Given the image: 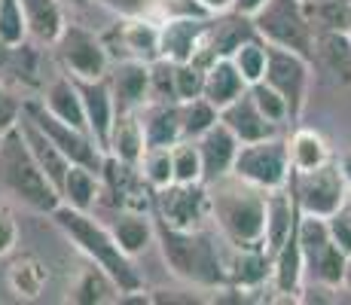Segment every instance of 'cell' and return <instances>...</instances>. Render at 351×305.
Returning a JSON list of instances; mask_svg holds the SVG:
<instances>
[{
    "mask_svg": "<svg viewBox=\"0 0 351 305\" xmlns=\"http://www.w3.org/2000/svg\"><path fill=\"white\" fill-rule=\"evenodd\" d=\"M220 119L232 128V134L241 141V144H254V141H266V138H275V134H278V125L256 107L251 89L241 95V98H235L229 107H223V110H220Z\"/></svg>",
    "mask_w": 351,
    "mask_h": 305,
    "instance_id": "obj_17",
    "label": "cell"
},
{
    "mask_svg": "<svg viewBox=\"0 0 351 305\" xmlns=\"http://www.w3.org/2000/svg\"><path fill=\"white\" fill-rule=\"evenodd\" d=\"M346 211L351 214V186H348V199H346Z\"/></svg>",
    "mask_w": 351,
    "mask_h": 305,
    "instance_id": "obj_49",
    "label": "cell"
},
{
    "mask_svg": "<svg viewBox=\"0 0 351 305\" xmlns=\"http://www.w3.org/2000/svg\"><path fill=\"white\" fill-rule=\"evenodd\" d=\"M56 49H58V58H62L64 73H71L77 80H104L113 64L104 37L73 22H67Z\"/></svg>",
    "mask_w": 351,
    "mask_h": 305,
    "instance_id": "obj_8",
    "label": "cell"
},
{
    "mask_svg": "<svg viewBox=\"0 0 351 305\" xmlns=\"http://www.w3.org/2000/svg\"><path fill=\"white\" fill-rule=\"evenodd\" d=\"M67 300L77 305H104V302H123V290L119 284L113 281L110 275L104 272L101 266L92 263L89 269H83L77 278V284L71 287Z\"/></svg>",
    "mask_w": 351,
    "mask_h": 305,
    "instance_id": "obj_28",
    "label": "cell"
},
{
    "mask_svg": "<svg viewBox=\"0 0 351 305\" xmlns=\"http://www.w3.org/2000/svg\"><path fill=\"white\" fill-rule=\"evenodd\" d=\"M251 86H247V80L241 77V71L235 67L232 58H214L211 64H208V73H205V98L211 101L217 110H223L229 107L235 98H241Z\"/></svg>",
    "mask_w": 351,
    "mask_h": 305,
    "instance_id": "obj_24",
    "label": "cell"
},
{
    "mask_svg": "<svg viewBox=\"0 0 351 305\" xmlns=\"http://www.w3.org/2000/svg\"><path fill=\"white\" fill-rule=\"evenodd\" d=\"M229 284L241 290H254L263 281H272V254L266 247H232L226 256Z\"/></svg>",
    "mask_w": 351,
    "mask_h": 305,
    "instance_id": "obj_20",
    "label": "cell"
},
{
    "mask_svg": "<svg viewBox=\"0 0 351 305\" xmlns=\"http://www.w3.org/2000/svg\"><path fill=\"white\" fill-rule=\"evenodd\" d=\"M107 153L117 156V159H123V162H132V165L141 162V156L147 153V132H144L141 110H117Z\"/></svg>",
    "mask_w": 351,
    "mask_h": 305,
    "instance_id": "obj_22",
    "label": "cell"
},
{
    "mask_svg": "<svg viewBox=\"0 0 351 305\" xmlns=\"http://www.w3.org/2000/svg\"><path fill=\"white\" fill-rule=\"evenodd\" d=\"M6 281H10V290L19 300H37L46 290V284H49V269H46V263L40 256L22 254L10 263Z\"/></svg>",
    "mask_w": 351,
    "mask_h": 305,
    "instance_id": "obj_29",
    "label": "cell"
},
{
    "mask_svg": "<svg viewBox=\"0 0 351 305\" xmlns=\"http://www.w3.org/2000/svg\"><path fill=\"white\" fill-rule=\"evenodd\" d=\"M107 83L117 98V110H141L150 101V61H113Z\"/></svg>",
    "mask_w": 351,
    "mask_h": 305,
    "instance_id": "obj_13",
    "label": "cell"
},
{
    "mask_svg": "<svg viewBox=\"0 0 351 305\" xmlns=\"http://www.w3.org/2000/svg\"><path fill=\"white\" fill-rule=\"evenodd\" d=\"M202 153V165H205V183L223 178V174H232L235 165V156H239L241 141L232 134V128L226 125L223 119L217 125H211L202 138H195Z\"/></svg>",
    "mask_w": 351,
    "mask_h": 305,
    "instance_id": "obj_16",
    "label": "cell"
},
{
    "mask_svg": "<svg viewBox=\"0 0 351 305\" xmlns=\"http://www.w3.org/2000/svg\"><path fill=\"white\" fill-rule=\"evenodd\" d=\"M40 101L46 104V110L52 117H58L67 125H77L89 132V122H86V107H83V95H80V86L71 73H62V77L49 80L43 86V95Z\"/></svg>",
    "mask_w": 351,
    "mask_h": 305,
    "instance_id": "obj_19",
    "label": "cell"
},
{
    "mask_svg": "<svg viewBox=\"0 0 351 305\" xmlns=\"http://www.w3.org/2000/svg\"><path fill=\"white\" fill-rule=\"evenodd\" d=\"M336 162H339L342 174H346V180H348V186H351V150H342L339 156H336Z\"/></svg>",
    "mask_w": 351,
    "mask_h": 305,
    "instance_id": "obj_47",
    "label": "cell"
},
{
    "mask_svg": "<svg viewBox=\"0 0 351 305\" xmlns=\"http://www.w3.org/2000/svg\"><path fill=\"white\" fill-rule=\"evenodd\" d=\"M156 241L168 272L180 281L202 290H217L229 284L226 256L220 250L217 235L208 226L202 229H174L168 223H156Z\"/></svg>",
    "mask_w": 351,
    "mask_h": 305,
    "instance_id": "obj_2",
    "label": "cell"
},
{
    "mask_svg": "<svg viewBox=\"0 0 351 305\" xmlns=\"http://www.w3.org/2000/svg\"><path fill=\"white\" fill-rule=\"evenodd\" d=\"M269 0H235V6H232V12H239V16H247V19H254L256 12L266 6Z\"/></svg>",
    "mask_w": 351,
    "mask_h": 305,
    "instance_id": "obj_45",
    "label": "cell"
},
{
    "mask_svg": "<svg viewBox=\"0 0 351 305\" xmlns=\"http://www.w3.org/2000/svg\"><path fill=\"white\" fill-rule=\"evenodd\" d=\"M104 10L117 12L119 19H141V16H156V0H95Z\"/></svg>",
    "mask_w": 351,
    "mask_h": 305,
    "instance_id": "obj_41",
    "label": "cell"
},
{
    "mask_svg": "<svg viewBox=\"0 0 351 305\" xmlns=\"http://www.w3.org/2000/svg\"><path fill=\"white\" fill-rule=\"evenodd\" d=\"M229 58L235 61V67H239L241 77L247 80V86H256V83H263V80H266V67H269V43L260 37V34L247 37L245 43H241Z\"/></svg>",
    "mask_w": 351,
    "mask_h": 305,
    "instance_id": "obj_33",
    "label": "cell"
},
{
    "mask_svg": "<svg viewBox=\"0 0 351 305\" xmlns=\"http://www.w3.org/2000/svg\"><path fill=\"white\" fill-rule=\"evenodd\" d=\"M202 6H205L211 16H223V12H232V6H235V0H199Z\"/></svg>",
    "mask_w": 351,
    "mask_h": 305,
    "instance_id": "obj_46",
    "label": "cell"
},
{
    "mask_svg": "<svg viewBox=\"0 0 351 305\" xmlns=\"http://www.w3.org/2000/svg\"><path fill=\"white\" fill-rule=\"evenodd\" d=\"M113 61H156L162 58V28L153 16L119 19L107 34H101Z\"/></svg>",
    "mask_w": 351,
    "mask_h": 305,
    "instance_id": "obj_12",
    "label": "cell"
},
{
    "mask_svg": "<svg viewBox=\"0 0 351 305\" xmlns=\"http://www.w3.org/2000/svg\"><path fill=\"white\" fill-rule=\"evenodd\" d=\"M19 244V223L6 205H0V256L12 254Z\"/></svg>",
    "mask_w": 351,
    "mask_h": 305,
    "instance_id": "obj_43",
    "label": "cell"
},
{
    "mask_svg": "<svg viewBox=\"0 0 351 305\" xmlns=\"http://www.w3.org/2000/svg\"><path fill=\"white\" fill-rule=\"evenodd\" d=\"M22 10L31 40H37L43 46H56L62 31L67 28L62 0H22Z\"/></svg>",
    "mask_w": 351,
    "mask_h": 305,
    "instance_id": "obj_26",
    "label": "cell"
},
{
    "mask_svg": "<svg viewBox=\"0 0 351 305\" xmlns=\"http://www.w3.org/2000/svg\"><path fill=\"white\" fill-rule=\"evenodd\" d=\"M174 156V183H205V165L195 141H178L171 147Z\"/></svg>",
    "mask_w": 351,
    "mask_h": 305,
    "instance_id": "obj_36",
    "label": "cell"
},
{
    "mask_svg": "<svg viewBox=\"0 0 351 305\" xmlns=\"http://www.w3.org/2000/svg\"><path fill=\"white\" fill-rule=\"evenodd\" d=\"M49 217L67 239L77 244L80 254L89 256V263L101 266L119 284L123 296H132V293H141V290H144V278H141L138 269L132 266V256H128L125 250L119 247V241L113 239L110 226H101L89 211H77V208L64 205V202Z\"/></svg>",
    "mask_w": 351,
    "mask_h": 305,
    "instance_id": "obj_3",
    "label": "cell"
},
{
    "mask_svg": "<svg viewBox=\"0 0 351 305\" xmlns=\"http://www.w3.org/2000/svg\"><path fill=\"white\" fill-rule=\"evenodd\" d=\"M144 180L150 183L153 189H165L174 183V156L171 147H147V153L141 156L138 162Z\"/></svg>",
    "mask_w": 351,
    "mask_h": 305,
    "instance_id": "obj_35",
    "label": "cell"
},
{
    "mask_svg": "<svg viewBox=\"0 0 351 305\" xmlns=\"http://www.w3.org/2000/svg\"><path fill=\"white\" fill-rule=\"evenodd\" d=\"M287 150H290L293 174L315 171V168L327 165V162L333 159V156H330L327 141H324L315 128H293V134L287 138Z\"/></svg>",
    "mask_w": 351,
    "mask_h": 305,
    "instance_id": "obj_30",
    "label": "cell"
},
{
    "mask_svg": "<svg viewBox=\"0 0 351 305\" xmlns=\"http://www.w3.org/2000/svg\"><path fill=\"white\" fill-rule=\"evenodd\" d=\"M28 22H25L22 0H0V40L6 46H22L28 43Z\"/></svg>",
    "mask_w": 351,
    "mask_h": 305,
    "instance_id": "obj_37",
    "label": "cell"
},
{
    "mask_svg": "<svg viewBox=\"0 0 351 305\" xmlns=\"http://www.w3.org/2000/svg\"><path fill=\"white\" fill-rule=\"evenodd\" d=\"M290 186H293V195L300 202V211L315 217H333L336 211L346 208L348 199V180L336 159H330L327 165L315 168V171L293 174Z\"/></svg>",
    "mask_w": 351,
    "mask_h": 305,
    "instance_id": "obj_7",
    "label": "cell"
},
{
    "mask_svg": "<svg viewBox=\"0 0 351 305\" xmlns=\"http://www.w3.org/2000/svg\"><path fill=\"white\" fill-rule=\"evenodd\" d=\"M315 58L336 80V86H351V31H318Z\"/></svg>",
    "mask_w": 351,
    "mask_h": 305,
    "instance_id": "obj_23",
    "label": "cell"
},
{
    "mask_svg": "<svg viewBox=\"0 0 351 305\" xmlns=\"http://www.w3.org/2000/svg\"><path fill=\"white\" fill-rule=\"evenodd\" d=\"M0 138H3V132H0Z\"/></svg>",
    "mask_w": 351,
    "mask_h": 305,
    "instance_id": "obj_52",
    "label": "cell"
},
{
    "mask_svg": "<svg viewBox=\"0 0 351 305\" xmlns=\"http://www.w3.org/2000/svg\"><path fill=\"white\" fill-rule=\"evenodd\" d=\"M77 80V77H73ZM80 95H83V107H86V122H89L92 138L101 144V150L107 153L110 144V128L117 119V98L110 92V83L104 80H77Z\"/></svg>",
    "mask_w": 351,
    "mask_h": 305,
    "instance_id": "obj_15",
    "label": "cell"
},
{
    "mask_svg": "<svg viewBox=\"0 0 351 305\" xmlns=\"http://www.w3.org/2000/svg\"><path fill=\"white\" fill-rule=\"evenodd\" d=\"M232 174H239L241 180L254 183L260 189H281L287 186L293 178V165H290V150L287 141H281L278 134L266 141H254V144H241L239 156H235Z\"/></svg>",
    "mask_w": 351,
    "mask_h": 305,
    "instance_id": "obj_6",
    "label": "cell"
},
{
    "mask_svg": "<svg viewBox=\"0 0 351 305\" xmlns=\"http://www.w3.org/2000/svg\"><path fill=\"white\" fill-rule=\"evenodd\" d=\"M150 101H178L174 61H168V58L150 61ZM150 101H147V104H150Z\"/></svg>",
    "mask_w": 351,
    "mask_h": 305,
    "instance_id": "obj_39",
    "label": "cell"
},
{
    "mask_svg": "<svg viewBox=\"0 0 351 305\" xmlns=\"http://www.w3.org/2000/svg\"><path fill=\"white\" fill-rule=\"evenodd\" d=\"M67 3H73V6H86L89 0H67Z\"/></svg>",
    "mask_w": 351,
    "mask_h": 305,
    "instance_id": "obj_50",
    "label": "cell"
},
{
    "mask_svg": "<svg viewBox=\"0 0 351 305\" xmlns=\"http://www.w3.org/2000/svg\"><path fill=\"white\" fill-rule=\"evenodd\" d=\"M22 113L28 119L37 122V125L43 128V132L49 134V138L56 141L58 147H62V153L73 162V165H86V168H92V171L101 174L107 153L101 150V144L92 138V132H86V128H77V125H67V122H62L58 117H52L40 98L37 101H25Z\"/></svg>",
    "mask_w": 351,
    "mask_h": 305,
    "instance_id": "obj_9",
    "label": "cell"
},
{
    "mask_svg": "<svg viewBox=\"0 0 351 305\" xmlns=\"http://www.w3.org/2000/svg\"><path fill=\"white\" fill-rule=\"evenodd\" d=\"M254 31L269 46H285L315 61V25L302 0H269L251 19Z\"/></svg>",
    "mask_w": 351,
    "mask_h": 305,
    "instance_id": "obj_5",
    "label": "cell"
},
{
    "mask_svg": "<svg viewBox=\"0 0 351 305\" xmlns=\"http://www.w3.org/2000/svg\"><path fill=\"white\" fill-rule=\"evenodd\" d=\"M327 226H330V239L339 244L346 254H351V214L342 208L333 217H327Z\"/></svg>",
    "mask_w": 351,
    "mask_h": 305,
    "instance_id": "obj_44",
    "label": "cell"
},
{
    "mask_svg": "<svg viewBox=\"0 0 351 305\" xmlns=\"http://www.w3.org/2000/svg\"><path fill=\"white\" fill-rule=\"evenodd\" d=\"M302 278H306V256H302L300 239H290L278 254L272 256V287L281 296H300L302 293Z\"/></svg>",
    "mask_w": 351,
    "mask_h": 305,
    "instance_id": "obj_27",
    "label": "cell"
},
{
    "mask_svg": "<svg viewBox=\"0 0 351 305\" xmlns=\"http://www.w3.org/2000/svg\"><path fill=\"white\" fill-rule=\"evenodd\" d=\"M208 195L220 239L232 247H266V189L223 174L208 183Z\"/></svg>",
    "mask_w": 351,
    "mask_h": 305,
    "instance_id": "obj_1",
    "label": "cell"
},
{
    "mask_svg": "<svg viewBox=\"0 0 351 305\" xmlns=\"http://www.w3.org/2000/svg\"><path fill=\"white\" fill-rule=\"evenodd\" d=\"M342 290L351 293V254H348V263H346V278H342Z\"/></svg>",
    "mask_w": 351,
    "mask_h": 305,
    "instance_id": "obj_48",
    "label": "cell"
},
{
    "mask_svg": "<svg viewBox=\"0 0 351 305\" xmlns=\"http://www.w3.org/2000/svg\"><path fill=\"white\" fill-rule=\"evenodd\" d=\"M205 73H208V64H205V61H199V58L174 64V80H178V101L202 98V92H205Z\"/></svg>",
    "mask_w": 351,
    "mask_h": 305,
    "instance_id": "obj_38",
    "label": "cell"
},
{
    "mask_svg": "<svg viewBox=\"0 0 351 305\" xmlns=\"http://www.w3.org/2000/svg\"><path fill=\"white\" fill-rule=\"evenodd\" d=\"M346 263H348V254L339 247L336 241H330L327 247L315 256L312 263L306 266V275L312 278L315 284L327 290H342V278H346Z\"/></svg>",
    "mask_w": 351,
    "mask_h": 305,
    "instance_id": "obj_32",
    "label": "cell"
},
{
    "mask_svg": "<svg viewBox=\"0 0 351 305\" xmlns=\"http://www.w3.org/2000/svg\"><path fill=\"white\" fill-rule=\"evenodd\" d=\"M300 214H302L300 202H296L290 183L281 189H269L266 193V250L272 256L296 235Z\"/></svg>",
    "mask_w": 351,
    "mask_h": 305,
    "instance_id": "obj_14",
    "label": "cell"
},
{
    "mask_svg": "<svg viewBox=\"0 0 351 305\" xmlns=\"http://www.w3.org/2000/svg\"><path fill=\"white\" fill-rule=\"evenodd\" d=\"M22 104L25 101L19 98L16 92H10L6 83H0V132L12 128L19 119H22Z\"/></svg>",
    "mask_w": 351,
    "mask_h": 305,
    "instance_id": "obj_42",
    "label": "cell"
},
{
    "mask_svg": "<svg viewBox=\"0 0 351 305\" xmlns=\"http://www.w3.org/2000/svg\"><path fill=\"white\" fill-rule=\"evenodd\" d=\"M0 186L12 199H19L22 205L40 214H52L62 205V195L43 174V168L37 165L19 122L6 128L3 138H0Z\"/></svg>",
    "mask_w": 351,
    "mask_h": 305,
    "instance_id": "obj_4",
    "label": "cell"
},
{
    "mask_svg": "<svg viewBox=\"0 0 351 305\" xmlns=\"http://www.w3.org/2000/svg\"><path fill=\"white\" fill-rule=\"evenodd\" d=\"M19 125H22V134H25V141H28V147H31L34 159H37V165L43 168V174L52 180V186H56L58 195H62L64 178H67V171H71L73 162L67 159V156L62 153V147H58L56 141H52L49 134L37 125V122L25 117V113H22V119H19Z\"/></svg>",
    "mask_w": 351,
    "mask_h": 305,
    "instance_id": "obj_18",
    "label": "cell"
},
{
    "mask_svg": "<svg viewBox=\"0 0 351 305\" xmlns=\"http://www.w3.org/2000/svg\"><path fill=\"white\" fill-rule=\"evenodd\" d=\"M266 83L278 89L290 104V122H296L306 110L308 86H312V58L300 56L285 46H269Z\"/></svg>",
    "mask_w": 351,
    "mask_h": 305,
    "instance_id": "obj_10",
    "label": "cell"
},
{
    "mask_svg": "<svg viewBox=\"0 0 351 305\" xmlns=\"http://www.w3.org/2000/svg\"><path fill=\"white\" fill-rule=\"evenodd\" d=\"M180 119H184V141H195L220 122V110L202 95L193 101H180Z\"/></svg>",
    "mask_w": 351,
    "mask_h": 305,
    "instance_id": "obj_34",
    "label": "cell"
},
{
    "mask_svg": "<svg viewBox=\"0 0 351 305\" xmlns=\"http://www.w3.org/2000/svg\"><path fill=\"white\" fill-rule=\"evenodd\" d=\"M110 232L128 256H138L150 247L153 239H156V223L150 220V211L119 208L117 217H113V223H110Z\"/></svg>",
    "mask_w": 351,
    "mask_h": 305,
    "instance_id": "obj_25",
    "label": "cell"
},
{
    "mask_svg": "<svg viewBox=\"0 0 351 305\" xmlns=\"http://www.w3.org/2000/svg\"><path fill=\"white\" fill-rule=\"evenodd\" d=\"M251 95H254L256 107H260V110L266 113V117L272 119L275 125H281V122L290 119V104H287V98H285V95H281L278 89H272L266 80H263V83H256V86H251Z\"/></svg>",
    "mask_w": 351,
    "mask_h": 305,
    "instance_id": "obj_40",
    "label": "cell"
},
{
    "mask_svg": "<svg viewBox=\"0 0 351 305\" xmlns=\"http://www.w3.org/2000/svg\"><path fill=\"white\" fill-rule=\"evenodd\" d=\"M101 199V174L86 165H71L62 186V202L77 211H92V205Z\"/></svg>",
    "mask_w": 351,
    "mask_h": 305,
    "instance_id": "obj_31",
    "label": "cell"
},
{
    "mask_svg": "<svg viewBox=\"0 0 351 305\" xmlns=\"http://www.w3.org/2000/svg\"><path fill=\"white\" fill-rule=\"evenodd\" d=\"M156 214L159 223L174 229H202L211 220V195L208 183H171L156 189Z\"/></svg>",
    "mask_w": 351,
    "mask_h": 305,
    "instance_id": "obj_11",
    "label": "cell"
},
{
    "mask_svg": "<svg viewBox=\"0 0 351 305\" xmlns=\"http://www.w3.org/2000/svg\"><path fill=\"white\" fill-rule=\"evenodd\" d=\"M327 3H351V0H327Z\"/></svg>",
    "mask_w": 351,
    "mask_h": 305,
    "instance_id": "obj_51",
    "label": "cell"
},
{
    "mask_svg": "<svg viewBox=\"0 0 351 305\" xmlns=\"http://www.w3.org/2000/svg\"><path fill=\"white\" fill-rule=\"evenodd\" d=\"M147 147H174L184 141V119H180V101H150L141 107Z\"/></svg>",
    "mask_w": 351,
    "mask_h": 305,
    "instance_id": "obj_21",
    "label": "cell"
}]
</instances>
